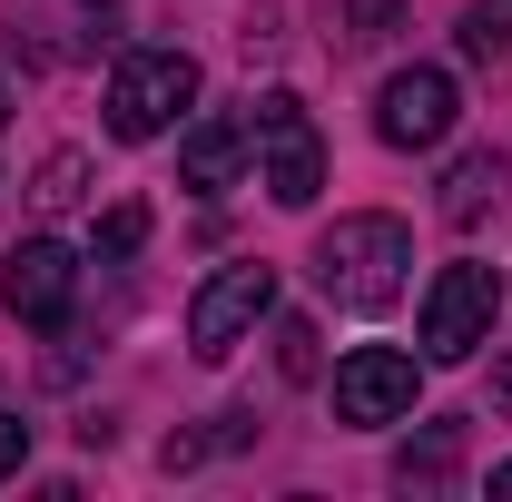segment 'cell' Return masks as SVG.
<instances>
[{
	"label": "cell",
	"mask_w": 512,
	"mask_h": 502,
	"mask_svg": "<svg viewBox=\"0 0 512 502\" xmlns=\"http://www.w3.org/2000/svg\"><path fill=\"white\" fill-rule=\"evenodd\" d=\"M404 266H414V227L404 217H384V207H355V217H335L316 237V286L335 306L375 315L404 296Z\"/></svg>",
	"instance_id": "obj_1"
},
{
	"label": "cell",
	"mask_w": 512,
	"mask_h": 502,
	"mask_svg": "<svg viewBox=\"0 0 512 502\" xmlns=\"http://www.w3.org/2000/svg\"><path fill=\"white\" fill-rule=\"evenodd\" d=\"M493 325H503V266L453 256L444 276L424 286V315H414L424 365H463V355H483V345H493Z\"/></svg>",
	"instance_id": "obj_2"
},
{
	"label": "cell",
	"mask_w": 512,
	"mask_h": 502,
	"mask_svg": "<svg viewBox=\"0 0 512 502\" xmlns=\"http://www.w3.org/2000/svg\"><path fill=\"white\" fill-rule=\"evenodd\" d=\"M247 138H256V188L276 197V207H316L325 138H316V119H306V99H296V89H266L256 119H247Z\"/></svg>",
	"instance_id": "obj_3"
},
{
	"label": "cell",
	"mask_w": 512,
	"mask_h": 502,
	"mask_svg": "<svg viewBox=\"0 0 512 502\" xmlns=\"http://www.w3.org/2000/svg\"><path fill=\"white\" fill-rule=\"evenodd\" d=\"M197 109V60L188 50H128L109 69V138H168Z\"/></svg>",
	"instance_id": "obj_4"
},
{
	"label": "cell",
	"mask_w": 512,
	"mask_h": 502,
	"mask_svg": "<svg viewBox=\"0 0 512 502\" xmlns=\"http://www.w3.org/2000/svg\"><path fill=\"white\" fill-rule=\"evenodd\" d=\"M266 315H276V266H266V256L217 266V276L197 286V306H188V355H197V365H227Z\"/></svg>",
	"instance_id": "obj_5"
},
{
	"label": "cell",
	"mask_w": 512,
	"mask_h": 502,
	"mask_svg": "<svg viewBox=\"0 0 512 502\" xmlns=\"http://www.w3.org/2000/svg\"><path fill=\"white\" fill-rule=\"evenodd\" d=\"M453 119H463V89H453V69H434V60L394 69L375 89V138L384 148H444Z\"/></svg>",
	"instance_id": "obj_6"
},
{
	"label": "cell",
	"mask_w": 512,
	"mask_h": 502,
	"mask_svg": "<svg viewBox=\"0 0 512 502\" xmlns=\"http://www.w3.org/2000/svg\"><path fill=\"white\" fill-rule=\"evenodd\" d=\"M414 384H424V365L404 345H355L335 365V414L345 424H404L414 414Z\"/></svg>",
	"instance_id": "obj_7"
},
{
	"label": "cell",
	"mask_w": 512,
	"mask_h": 502,
	"mask_svg": "<svg viewBox=\"0 0 512 502\" xmlns=\"http://www.w3.org/2000/svg\"><path fill=\"white\" fill-rule=\"evenodd\" d=\"M0 296H10L20 325H69V306H79V256L60 237H20L10 266H0Z\"/></svg>",
	"instance_id": "obj_8"
},
{
	"label": "cell",
	"mask_w": 512,
	"mask_h": 502,
	"mask_svg": "<svg viewBox=\"0 0 512 502\" xmlns=\"http://www.w3.org/2000/svg\"><path fill=\"white\" fill-rule=\"evenodd\" d=\"M247 158H256L247 119H197L188 138H178V188H197V197H227L237 178H247Z\"/></svg>",
	"instance_id": "obj_9"
},
{
	"label": "cell",
	"mask_w": 512,
	"mask_h": 502,
	"mask_svg": "<svg viewBox=\"0 0 512 502\" xmlns=\"http://www.w3.org/2000/svg\"><path fill=\"white\" fill-rule=\"evenodd\" d=\"M503 188H512V168L493 158V148H473V158L444 168V197H434V207H444V227H473L483 207H503Z\"/></svg>",
	"instance_id": "obj_10"
},
{
	"label": "cell",
	"mask_w": 512,
	"mask_h": 502,
	"mask_svg": "<svg viewBox=\"0 0 512 502\" xmlns=\"http://www.w3.org/2000/svg\"><path fill=\"white\" fill-rule=\"evenodd\" d=\"M453 453H463V424H424V443H404V483H453Z\"/></svg>",
	"instance_id": "obj_11"
},
{
	"label": "cell",
	"mask_w": 512,
	"mask_h": 502,
	"mask_svg": "<svg viewBox=\"0 0 512 502\" xmlns=\"http://www.w3.org/2000/svg\"><path fill=\"white\" fill-rule=\"evenodd\" d=\"M453 40H463V50H473V60H503V50H512V0H473V10H463V30H453Z\"/></svg>",
	"instance_id": "obj_12"
},
{
	"label": "cell",
	"mask_w": 512,
	"mask_h": 502,
	"mask_svg": "<svg viewBox=\"0 0 512 502\" xmlns=\"http://www.w3.org/2000/svg\"><path fill=\"white\" fill-rule=\"evenodd\" d=\"M138 247H148V207L119 197V207L99 217V266H119V256H138Z\"/></svg>",
	"instance_id": "obj_13"
},
{
	"label": "cell",
	"mask_w": 512,
	"mask_h": 502,
	"mask_svg": "<svg viewBox=\"0 0 512 502\" xmlns=\"http://www.w3.org/2000/svg\"><path fill=\"white\" fill-rule=\"evenodd\" d=\"M276 365H286V375H316V325H306V315L276 325Z\"/></svg>",
	"instance_id": "obj_14"
},
{
	"label": "cell",
	"mask_w": 512,
	"mask_h": 502,
	"mask_svg": "<svg viewBox=\"0 0 512 502\" xmlns=\"http://www.w3.org/2000/svg\"><path fill=\"white\" fill-rule=\"evenodd\" d=\"M345 20H355V40H375V30L404 20V0H345Z\"/></svg>",
	"instance_id": "obj_15"
},
{
	"label": "cell",
	"mask_w": 512,
	"mask_h": 502,
	"mask_svg": "<svg viewBox=\"0 0 512 502\" xmlns=\"http://www.w3.org/2000/svg\"><path fill=\"white\" fill-rule=\"evenodd\" d=\"M20 463H30V424H20V414H10V404H0V483H10V473H20Z\"/></svg>",
	"instance_id": "obj_16"
},
{
	"label": "cell",
	"mask_w": 512,
	"mask_h": 502,
	"mask_svg": "<svg viewBox=\"0 0 512 502\" xmlns=\"http://www.w3.org/2000/svg\"><path fill=\"white\" fill-rule=\"evenodd\" d=\"M493 414H512V345H493Z\"/></svg>",
	"instance_id": "obj_17"
},
{
	"label": "cell",
	"mask_w": 512,
	"mask_h": 502,
	"mask_svg": "<svg viewBox=\"0 0 512 502\" xmlns=\"http://www.w3.org/2000/svg\"><path fill=\"white\" fill-rule=\"evenodd\" d=\"M493 493H503V502H512V463H493Z\"/></svg>",
	"instance_id": "obj_18"
}]
</instances>
